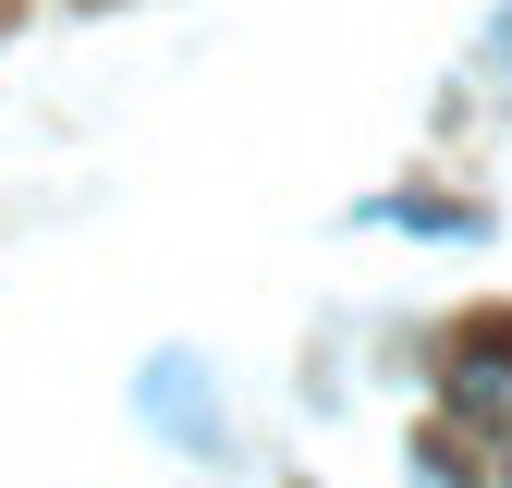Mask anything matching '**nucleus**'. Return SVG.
Segmentation results:
<instances>
[{"label":"nucleus","instance_id":"f257e3e1","mask_svg":"<svg viewBox=\"0 0 512 488\" xmlns=\"http://www.w3.org/2000/svg\"><path fill=\"white\" fill-rule=\"evenodd\" d=\"M452 403L464 415H512V330H476L452 354Z\"/></svg>","mask_w":512,"mask_h":488}]
</instances>
